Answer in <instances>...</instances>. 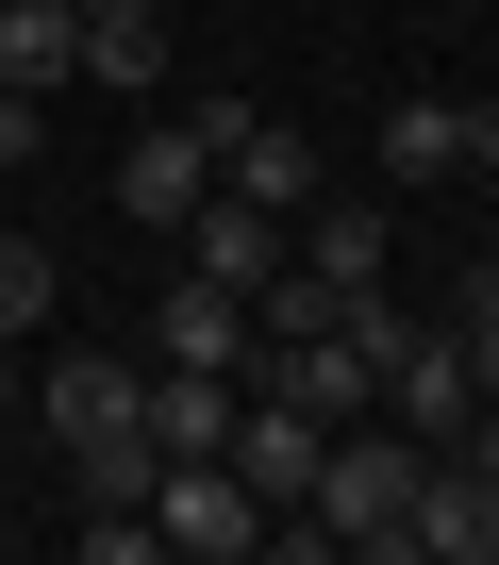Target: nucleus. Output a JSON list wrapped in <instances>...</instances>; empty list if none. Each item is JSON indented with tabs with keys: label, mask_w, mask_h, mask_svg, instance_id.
I'll list each match as a JSON object with an SVG mask.
<instances>
[{
	"label": "nucleus",
	"mask_w": 499,
	"mask_h": 565,
	"mask_svg": "<svg viewBox=\"0 0 499 565\" xmlns=\"http://www.w3.org/2000/svg\"><path fill=\"white\" fill-rule=\"evenodd\" d=\"M416 466H433V449H416L400 416H383V433L350 416V433L317 449V482H300V515H317L333 548H383V565H400V499H416Z\"/></svg>",
	"instance_id": "obj_1"
},
{
	"label": "nucleus",
	"mask_w": 499,
	"mask_h": 565,
	"mask_svg": "<svg viewBox=\"0 0 499 565\" xmlns=\"http://www.w3.org/2000/svg\"><path fill=\"white\" fill-rule=\"evenodd\" d=\"M34 433L84 466V449H150V366H117V350H51L34 366Z\"/></svg>",
	"instance_id": "obj_2"
},
{
	"label": "nucleus",
	"mask_w": 499,
	"mask_h": 565,
	"mask_svg": "<svg viewBox=\"0 0 499 565\" xmlns=\"http://www.w3.org/2000/svg\"><path fill=\"white\" fill-rule=\"evenodd\" d=\"M150 532H167L183 565H250V548H267V499H250L216 449H167V466H150Z\"/></svg>",
	"instance_id": "obj_3"
},
{
	"label": "nucleus",
	"mask_w": 499,
	"mask_h": 565,
	"mask_svg": "<svg viewBox=\"0 0 499 565\" xmlns=\"http://www.w3.org/2000/svg\"><path fill=\"white\" fill-rule=\"evenodd\" d=\"M250 350H267V333H250L233 282H200V266L150 282V366H216V383H250Z\"/></svg>",
	"instance_id": "obj_4"
},
{
	"label": "nucleus",
	"mask_w": 499,
	"mask_h": 565,
	"mask_svg": "<svg viewBox=\"0 0 499 565\" xmlns=\"http://www.w3.org/2000/svg\"><path fill=\"white\" fill-rule=\"evenodd\" d=\"M400 565H499V482L482 466H416V499H400Z\"/></svg>",
	"instance_id": "obj_5"
},
{
	"label": "nucleus",
	"mask_w": 499,
	"mask_h": 565,
	"mask_svg": "<svg viewBox=\"0 0 499 565\" xmlns=\"http://www.w3.org/2000/svg\"><path fill=\"white\" fill-rule=\"evenodd\" d=\"M317 449H333V433H317L300 399H267V383H250V399H233V433H216V466H233L250 499H267V515H300V482H317Z\"/></svg>",
	"instance_id": "obj_6"
},
{
	"label": "nucleus",
	"mask_w": 499,
	"mask_h": 565,
	"mask_svg": "<svg viewBox=\"0 0 499 565\" xmlns=\"http://www.w3.org/2000/svg\"><path fill=\"white\" fill-rule=\"evenodd\" d=\"M250 383H267V399H300L317 433H350V416H383V366H367L350 333H284V350H250Z\"/></svg>",
	"instance_id": "obj_7"
},
{
	"label": "nucleus",
	"mask_w": 499,
	"mask_h": 565,
	"mask_svg": "<svg viewBox=\"0 0 499 565\" xmlns=\"http://www.w3.org/2000/svg\"><path fill=\"white\" fill-rule=\"evenodd\" d=\"M383 416H400V433H416V449H449V433H466V416H482V383H466V350H449V333H416V350H400V366H383Z\"/></svg>",
	"instance_id": "obj_8"
},
{
	"label": "nucleus",
	"mask_w": 499,
	"mask_h": 565,
	"mask_svg": "<svg viewBox=\"0 0 499 565\" xmlns=\"http://www.w3.org/2000/svg\"><path fill=\"white\" fill-rule=\"evenodd\" d=\"M200 183H216V150H200V117H150V134H134V150H117V200H134V216H150V233H167V216H183V200H200Z\"/></svg>",
	"instance_id": "obj_9"
},
{
	"label": "nucleus",
	"mask_w": 499,
	"mask_h": 565,
	"mask_svg": "<svg viewBox=\"0 0 499 565\" xmlns=\"http://www.w3.org/2000/svg\"><path fill=\"white\" fill-rule=\"evenodd\" d=\"M0 84H18V100L84 84V18H67V0H0Z\"/></svg>",
	"instance_id": "obj_10"
},
{
	"label": "nucleus",
	"mask_w": 499,
	"mask_h": 565,
	"mask_svg": "<svg viewBox=\"0 0 499 565\" xmlns=\"http://www.w3.org/2000/svg\"><path fill=\"white\" fill-rule=\"evenodd\" d=\"M84 18V84H167V0H67Z\"/></svg>",
	"instance_id": "obj_11"
},
{
	"label": "nucleus",
	"mask_w": 499,
	"mask_h": 565,
	"mask_svg": "<svg viewBox=\"0 0 499 565\" xmlns=\"http://www.w3.org/2000/svg\"><path fill=\"white\" fill-rule=\"evenodd\" d=\"M383 249H400L383 200H300V266H317V282H383Z\"/></svg>",
	"instance_id": "obj_12"
},
{
	"label": "nucleus",
	"mask_w": 499,
	"mask_h": 565,
	"mask_svg": "<svg viewBox=\"0 0 499 565\" xmlns=\"http://www.w3.org/2000/svg\"><path fill=\"white\" fill-rule=\"evenodd\" d=\"M233 399H250V383H216V366H150V449H216Z\"/></svg>",
	"instance_id": "obj_13"
},
{
	"label": "nucleus",
	"mask_w": 499,
	"mask_h": 565,
	"mask_svg": "<svg viewBox=\"0 0 499 565\" xmlns=\"http://www.w3.org/2000/svg\"><path fill=\"white\" fill-rule=\"evenodd\" d=\"M466 167V100H400L383 117V183H449Z\"/></svg>",
	"instance_id": "obj_14"
},
{
	"label": "nucleus",
	"mask_w": 499,
	"mask_h": 565,
	"mask_svg": "<svg viewBox=\"0 0 499 565\" xmlns=\"http://www.w3.org/2000/svg\"><path fill=\"white\" fill-rule=\"evenodd\" d=\"M34 317H51V249H34V233H0V350H18Z\"/></svg>",
	"instance_id": "obj_15"
},
{
	"label": "nucleus",
	"mask_w": 499,
	"mask_h": 565,
	"mask_svg": "<svg viewBox=\"0 0 499 565\" xmlns=\"http://www.w3.org/2000/svg\"><path fill=\"white\" fill-rule=\"evenodd\" d=\"M51 150V100H18V84H0V167H34Z\"/></svg>",
	"instance_id": "obj_16"
},
{
	"label": "nucleus",
	"mask_w": 499,
	"mask_h": 565,
	"mask_svg": "<svg viewBox=\"0 0 499 565\" xmlns=\"http://www.w3.org/2000/svg\"><path fill=\"white\" fill-rule=\"evenodd\" d=\"M466 167H482V183H499V100H466Z\"/></svg>",
	"instance_id": "obj_17"
}]
</instances>
